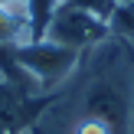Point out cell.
Wrapping results in <instances>:
<instances>
[{
  "mask_svg": "<svg viewBox=\"0 0 134 134\" xmlns=\"http://www.w3.org/2000/svg\"><path fill=\"white\" fill-rule=\"evenodd\" d=\"M108 33H111V23L105 13L88 10L75 0H65V3H56L49 10L39 39H49V43H59L65 49L85 52V49H95L98 43H105Z\"/></svg>",
  "mask_w": 134,
  "mask_h": 134,
  "instance_id": "obj_1",
  "label": "cell"
},
{
  "mask_svg": "<svg viewBox=\"0 0 134 134\" xmlns=\"http://www.w3.org/2000/svg\"><path fill=\"white\" fill-rule=\"evenodd\" d=\"M13 56H16V62L26 69V75L33 79L36 92H43V88H56V85H62L65 79L79 69L82 52L65 49V46L49 43V39H33V43L13 49Z\"/></svg>",
  "mask_w": 134,
  "mask_h": 134,
  "instance_id": "obj_2",
  "label": "cell"
},
{
  "mask_svg": "<svg viewBox=\"0 0 134 134\" xmlns=\"http://www.w3.org/2000/svg\"><path fill=\"white\" fill-rule=\"evenodd\" d=\"M36 33L39 23H36L33 0H0V46L20 49V46L39 39Z\"/></svg>",
  "mask_w": 134,
  "mask_h": 134,
  "instance_id": "obj_3",
  "label": "cell"
},
{
  "mask_svg": "<svg viewBox=\"0 0 134 134\" xmlns=\"http://www.w3.org/2000/svg\"><path fill=\"white\" fill-rule=\"evenodd\" d=\"M69 134H121L115 124H108L105 118H95V115H79L72 121Z\"/></svg>",
  "mask_w": 134,
  "mask_h": 134,
  "instance_id": "obj_4",
  "label": "cell"
},
{
  "mask_svg": "<svg viewBox=\"0 0 134 134\" xmlns=\"http://www.w3.org/2000/svg\"><path fill=\"white\" fill-rule=\"evenodd\" d=\"M111 23V30L118 33V36H124V39H134V3H121L115 10V16L108 20Z\"/></svg>",
  "mask_w": 134,
  "mask_h": 134,
  "instance_id": "obj_5",
  "label": "cell"
},
{
  "mask_svg": "<svg viewBox=\"0 0 134 134\" xmlns=\"http://www.w3.org/2000/svg\"><path fill=\"white\" fill-rule=\"evenodd\" d=\"M121 3H134V0H111V7H121Z\"/></svg>",
  "mask_w": 134,
  "mask_h": 134,
  "instance_id": "obj_6",
  "label": "cell"
},
{
  "mask_svg": "<svg viewBox=\"0 0 134 134\" xmlns=\"http://www.w3.org/2000/svg\"><path fill=\"white\" fill-rule=\"evenodd\" d=\"M0 134H23V131H0Z\"/></svg>",
  "mask_w": 134,
  "mask_h": 134,
  "instance_id": "obj_7",
  "label": "cell"
},
{
  "mask_svg": "<svg viewBox=\"0 0 134 134\" xmlns=\"http://www.w3.org/2000/svg\"><path fill=\"white\" fill-rule=\"evenodd\" d=\"M128 134H134V118H131V128H128Z\"/></svg>",
  "mask_w": 134,
  "mask_h": 134,
  "instance_id": "obj_8",
  "label": "cell"
}]
</instances>
